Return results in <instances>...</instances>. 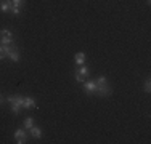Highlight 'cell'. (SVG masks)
Here are the masks:
<instances>
[{
  "label": "cell",
  "mask_w": 151,
  "mask_h": 144,
  "mask_svg": "<svg viewBox=\"0 0 151 144\" xmlns=\"http://www.w3.org/2000/svg\"><path fill=\"white\" fill-rule=\"evenodd\" d=\"M23 125H24V128H26V130H29V128H32V127H34V118H32V117H26V118H24V122H23Z\"/></svg>",
  "instance_id": "11"
},
{
  "label": "cell",
  "mask_w": 151,
  "mask_h": 144,
  "mask_svg": "<svg viewBox=\"0 0 151 144\" xmlns=\"http://www.w3.org/2000/svg\"><path fill=\"white\" fill-rule=\"evenodd\" d=\"M0 104H2V95H0Z\"/></svg>",
  "instance_id": "19"
},
{
  "label": "cell",
  "mask_w": 151,
  "mask_h": 144,
  "mask_svg": "<svg viewBox=\"0 0 151 144\" xmlns=\"http://www.w3.org/2000/svg\"><path fill=\"white\" fill-rule=\"evenodd\" d=\"M6 101L10 103V107H12V112L18 115L19 110L23 109V103H24V96H19V95H15V96H8Z\"/></svg>",
  "instance_id": "1"
},
{
  "label": "cell",
  "mask_w": 151,
  "mask_h": 144,
  "mask_svg": "<svg viewBox=\"0 0 151 144\" xmlns=\"http://www.w3.org/2000/svg\"><path fill=\"white\" fill-rule=\"evenodd\" d=\"M10 11L13 13V16H19V14H21V8H18V6H12Z\"/></svg>",
  "instance_id": "16"
},
{
  "label": "cell",
  "mask_w": 151,
  "mask_h": 144,
  "mask_svg": "<svg viewBox=\"0 0 151 144\" xmlns=\"http://www.w3.org/2000/svg\"><path fill=\"white\" fill-rule=\"evenodd\" d=\"M76 72H77V74H81L82 77H85V78L90 75V71H88V67L85 66V64H82V66H77V71H76Z\"/></svg>",
  "instance_id": "8"
},
{
  "label": "cell",
  "mask_w": 151,
  "mask_h": 144,
  "mask_svg": "<svg viewBox=\"0 0 151 144\" xmlns=\"http://www.w3.org/2000/svg\"><path fill=\"white\" fill-rule=\"evenodd\" d=\"M74 61H76L77 66H82V64L85 63V55H84V53H77V55L74 56Z\"/></svg>",
  "instance_id": "10"
},
{
  "label": "cell",
  "mask_w": 151,
  "mask_h": 144,
  "mask_svg": "<svg viewBox=\"0 0 151 144\" xmlns=\"http://www.w3.org/2000/svg\"><path fill=\"white\" fill-rule=\"evenodd\" d=\"M35 107V99L32 96H26L23 103V109H34Z\"/></svg>",
  "instance_id": "5"
},
{
  "label": "cell",
  "mask_w": 151,
  "mask_h": 144,
  "mask_svg": "<svg viewBox=\"0 0 151 144\" xmlns=\"http://www.w3.org/2000/svg\"><path fill=\"white\" fill-rule=\"evenodd\" d=\"M12 10V0H0V11L8 13Z\"/></svg>",
  "instance_id": "6"
},
{
  "label": "cell",
  "mask_w": 151,
  "mask_h": 144,
  "mask_svg": "<svg viewBox=\"0 0 151 144\" xmlns=\"http://www.w3.org/2000/svg\"><path fill=\"white\" fill-rule=\"evenodd\" d=\"M13 138L16 139H27V136H26V130H23V128H19V130H16L15 133H13Z\"/></svg>",
  "instance_id": "9"
},
{
  "label": "cell",
  "mask_w": 151,
  "mask_h": 144,
  "mask_svg": "<svg viewBox=\"0 0 151 144\" xmlns=\"http://www.w3.org/2000/svg\"><path fill=\"white\" fill-rule=\"evenodd\" d=\"M5 58H6L5 48H3V45H0V59H5Z\"/></svg>",
  "instance_id": "17"
},
{
  "label": "cell",
  "mask_w": 151,
  "mask_h": 144,
  "mask_svg": "<svg viewBox=\"0 0 151 144\" xmlns=\"http://www.w3.org/2000/svg\"><path fill=\"white\" fill-rule=\"evenodd\" d=\"M29 131H31V136H32V138H35V139L42 138V128L37 127V125H34L32 128H29Z\"/></svg>",
  "instance_id": "7"
},
{
  "label": "cell",
  "mask_w": 151,
  "mask_h": 144,
  "mask_svg": "<svg viewBox=\"0 0 151 144\" xmlns=\"http://www.w3.org/2000/svg\"><path fill=\"white\" fill-rule=\"evenodd\" d=\"M95 90H96L95 80H85L84 82V91L87 95H95Z\"/></svg>",
  "instance_id": "4"
},
{
  "label": "cell",
  "mask_w": 151,
  "mask_h": 144,
  "mask_svg": "<svg viewBox=\"0 0 151 144\" xmlns=\"http://www.w3.org/2000/svg\"><path fill=\"white\" fill-rule=\"evenodd\" d=\"M23 5H24V0H12V6H18V8H21Z\"/></svg>",
  "instance_id": "15"
},
{
  "label": "cell",
  "mask_w": 151,
  "mask_h": 144,
  "mask_svg": "<svg viewBox=\"0 0 151 144\" xmlns=\"http://www.w3.org/2000/svg\"><path fill=\"white\" fill-rule=\"evenodd\" d=\"M95 95H96V96H108V95H111L109 85H108V83H105V85H96Z\"/></svg>",
  "instance_id": "3"
},
{
  "label": "cell",
  "mask_w": 151,
  "mask_h": 144,
  "mask_svg": "<svg viewBox=\"0 0 151 144\" xmlns=\"http://www.w3.org/2000/svg\"><path fill=\"white\" fill-rule=\"evenodd\" d=\"M15 42L13 38V34L8 31V29H2L0 31V45H10V43Z\"/></svg>",
  "instance_id": "2"
},
{
  "label": "cell",
  "mask_w": 151,
  "mask_h": 144,
  "mask_svg": "<svg viewBox=\"0 0 151 144\" xmlns=\"http://www.w3.org/2000/svg\"><path fill=\"white\" fill-rule=\"evenodd\" d=\"M95 83H96V85H105V83H108V78L105 77V75H101V77H98V78L95 80Z\"/></svg>",
  "instance_id": "13"
},
{
  "label": "cell",
  "mask_w": 151,
  "mask_h": 144,
  "mask_svg": "<svg viewBox=\"0 0 151 144\" xmlns=\"http://www.w3.org/2000/svg\"><path fill=\"white\" fill-rule=\"evenodd\" d=\"M143 90H145L146 93L151 91V80H150V78H146V80H145V83H143Z\"/></svg>",
  "instance_id": "12"
},
{
  "label": "cell",
  "mask_w": 151,
  "mask_h": 144,
  "mask_svg": "<svg viewBox=\"0 0 151 144\" xmlns=\"http://www.w3.org/2000/svg\"><path fill=\"white\" fill-rule=\"evenodd\" d=\"M16 143H18V144H24V143H27V139H18Z\"/></svg>",
  "instance_id": "18"
},
{
  "label": "cell",
  "mask_w": 151,
  "mask_h": 144,
  "mask_svg": "<svg viewBox=\"0 0 151 144\" xmlns=\"http://www.w3.org/2000/svg\"><path fill=\"white\" fill-rule=\"evenodd\" d=\"M74 78H76V82H79V83H84V82L87 80V78H85V77H82L81 74H77V72L74 74Z\"/></svg>",
  "instance_id": "14"
}]
</instances>
